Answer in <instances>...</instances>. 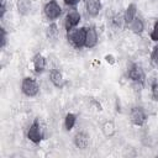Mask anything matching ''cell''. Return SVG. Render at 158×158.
<instances>
[{
	"label": "cell",
	"instance_id": "obj_6",
	"mask_svg": "<svg viewBox=\"0 0 158 158\" xmlns=\"http://www.w3.org/2000/svg\"><path fill=\"white\" fill-rule=\"evenodd\" d=\"M130 121L133 126L141 127L147 122V114L142 106H133L130 111Z\"/></svg>",
	"mask_w": 158,
	"mask_h": 158
},
{
	"label": "cell",
	"instance_id": "obj_20",
	"mask_svg": "<svg viewBox=\"0 0 158 158\" xmlns=\"http://www.w3.org/2000/svg\"><path fill=\"white\" fill-rule=\"evenodd\" d=\"M7 46V32L4 27H0V47L4 49Z\"/></svg>",
	"mask_w": 158,
	"mask_h": 158
},
{
	"label": "cell",
	"instance_id": "obj_24",
	"mask_svg": "<svg viewBox=\"0 0 158 158\" xmlns=\"http://www.w3.org/2000/svg\"><path fill=\"white\" fill-rule=\"evenodd\" d=\"M6 2L7 0H0V19L2 20L6 11H7V6H6Z\"/></svg>",
	"mask_w": 158,
	"mask_h": 158
},
{
	"label": "cell",
	"instance_id": "obj_22",
	"mask_svg": "<svg viewBox=\"0 0 158 158\" xmlns=\"http://www.w3.org/2000/svg\"><path fill=\"white\" fill-rule=\"evenodd\" d=\"M149 37L153 42H157L158 43V20L154 21L153 23V27H152V31L149 33Z\"/></svg>",
	"mask_w": 158,
	"mask_h": 158
},
{
	"label": "cell",
	"instance_id": "obj_10",
	"mask_svg": "<svg viewBox=\"0 0 158 158\" xmlns=\"http://www.w3.org/2000/svg\"><path fill=\"white\" fill-rule=\"evenodd\" d=\"M32 64H33V72L35 74L40 75L42 74L44 70H46V67H47V60H46V57L41 53H36L32 58Z\"/></svg>",
	"mask_w": 158,
	"mask_h": 158
},
{
	"label": "cell",
	"instance_id": "obj_17",
	"mask_svg": "<svg viewBox=\"0 0 158 158\" xmlns=\"http://www.w3.org/2000/svg\"><path fill=\"white\" fill-rule=\"evenodd\" d=\"M77 123V115L73 114V112H68L65 116H64V128L65 131H70L73 130V127L75 126Z\"/></svg>",
	"mask_w": 158,
	"mask_h": 158
},
{
	"label": "cell",
	"instance_id": "obj_14",
	"mask_svg": "<svg viewBox=\"0 0 158 158\" xmlns=\"http://www.w3.org/2000/svg\"><path fill=\"white\" fill-rule=\"evenodd\" d=\"M16 7H17V12L21 16H27L32 9V1L31 0H16Z\"/></svg>",
	"mask_w": 158,
	"mask_h": 158
},
{
	"label": "cell",
	"instance_id": "obj_13",
	"mask_svg": "<svg viewBox=\"0 0 158 158\" xmlns=\"http://www.w3.org/2000/svg\"><path fill=\"white\" fill-rule=\"evenodd\" d=\"M136 16H137V5L135 2H131V4H128V6L126 7V10L123 12L125 27H128V25L135 20Z\"/></svg>",
	"mask_w": 158,
	"mask_h": 158
},
{
	"label": "cell",
	"instance_id": "obj_2",
	"mask_svg": "<svg viewBox=\"0 0 158 158\" xmlns=\"http://www.w3.org/2000/svg\"><path fill=\"white\" fill-rule=\"evenodd\" d=\"M21 93L27 98H35L40 93V85L32 77H25L21 80Z\"/></svg>",
	"mask_w": 158,
	"mask_h": 158
},
{
	"label": "cell",
	"instance_id": "obj_21",
	"mask_svg": "<svg viewBox=\"0 0 158 158\" xmlns=\"http://www.w3.org/2000/svg\"><path fill=\"white\" fill-rule=\"evenodd\" d=\"M151 95L154 101H158V79H154L151 84Z\"/></svg>",
	"mask_w": 158,
	"mask_h": 158
},
{
	"label": "cell",
	"instance_id": "obj_15",
	"mask_svg": "<svg viewBox=\"0 0 158 158\" xmlns=\"http://www.w3.org/2000/svg\"><path fill=\"white\" fill-rule=\"evenodd\" d=\"M128 28L131 30L132 33H135V35H141V33L144 31V21H143L141 17L136 16L135 20L128 25Z\"/></svg>",
	"mask_w": 158,
	"mask_h": 158
},
{
	"label": "cell",
	"instance_id": "obj_7",
	"mask_svg": "<svg viewBox=\"0 0 158 158\" xmlns=\"http://www.w3.org/2000/svg\"><path fill=\"white\" fill-rule=\"evenodd\" d=\"M80 21H81V15H80V12L78 10L73 9L70 11H68L67 15H65V17H64V23H63L65 31L68 32V31L78 27V25L80 23Z\"/></svg>",
	"mask_w": 158,
	"mask_h": 158
},
{
	"label": "cell",
	"instance_id": "obj_5",
	"mask_svg": "<svg viewBox=\"0 0 158 158\" xmlns=\"http://www.w3.org/2000/svg\"><path fill=\"white\" fill-rule=\"evenodd\" d=\"M43 14L49 21H54L62 15V6L57 0H49L43 6Z\"/></svg>",
	"mask_w": 158,
	"mask_h": 158
},
{
	"label": "cell",
	"instance_id": "obj_11",
	"mask_svg": "<svg viewBox=\"0 0 158 158\" xmlns=\"http://www.w3.org/2000/svg\"><path fill=\"white\" fill-rule=\"evenodd\" d=\"M99 42V36H98V31L94 26H89L86 27V38H85V48L91 49L94 48Z\"/></svg>",
	"mask_w": 158,
	"mask_h": 158
},
{
	"label": "cell",
	"instance_id": "obj_4",
	"mask_svg": "<svg viewBox=\"0 0 158 158\" xmlns=\"http://www.w3.org/2000/svg\"><path fill=\"white\" fill-rule=\"evenodd\" d=\"M127 77L131 79V81L133 84H139V85H144L146 81V73L143 70V68L137 64V63H131L128 69H127Z\"/></svg>",
	"mask_w": 158,
	"mask_h": 158
},
{
	"label": "cell",
	"instance_id": "obj_16",
	"mask_svg": "<svg viewBox=\"0 0 158 158\" xmlns=\"http://www.w3.org/2000/svg\"><path fill=\"white\" fill-rule=\"evenodd\" d=\"M101 131H102V135H104L106 138L114 137L115 133H116V126H115L114 121H111V120L105 121V122L102 123V126H101Z\"/></svg>",
	"mask_w": 158,
	"mask_h": 158
},
{
	"label": "cell",
	"instance_id": "obj_12",
	"mask_svg": "<svg viewBox=\"0 0 158 158\" xmlns=\"http://www.w3.org/2000/svg\"><path fill=\"white\" fill-rule=\"evenodd\" d=\"M101 9H102L101 0H86L85 10L90 17H96L100 14Z\"/></svg>",
	"mask_w": 158,
	"mask_h": 158
},
{
	"label": "cell",
	"instance_id": "obj_8",
	"mask_svg": "<svg viewBox=\"0 0 158 158\" xmlns=\"http://www.w3.org/2000/svg\"><path fill=\"white\" fill-rule=\"evenodd\" d=\"M73 142L78 149H86L90 144V136L85 131H79L74 135Z\"/></svg>",
	"mask_w": 158,
	"mask_h": 158
},
{
	"label": "cell",
	"instance_id": "obj_18",
	"mask_svg": "<svg viewBox=\"0 0 158 158\" xmlns=\"http://www.w3.org/2000/svg\"><path fill=\"white\" fill-rule=\"evenodd\" d=\"M112 25L115 27H123L125 26V19H123V14H116L112 17Z\"/></svg>",
	"mask_w": 158,
	"mask_h": 158
},
{
	"label": "cell",
	"instance_id": "obj_1",
	"mask_svg": "<svg viewBox=\"0 0 158 158\" xmlns=\"http://www.w3.org/2000/svg\"><path fill=\"white\" fill-rule=\"evenodd\" d=\"M85 38H86V27H75L67 32L68 42L75 49H81L83 47H85Z\"/></svg>",
	"mask_w": 158,
	"mask_h": 158
},
{
	"label": "cell",
	"instance_id": "obj_3",
	"mask_svg": "<svg viewBox=\"0 0 158 158\" xmlns=\"http://www.w3.org/2000/svg\"><path fill=\"white\" fill-rule=\"evenodd\" d=\"M27 138L30 142H32L33 144H40L43 138H44V133H43V130L41 127V123L40 121L36 118L31 125L30 127L27 128V133H26Z\"/></svg>",
	"mask_w": 158,
	"mask_h": 158
},
{
	"label": "cell",
	"instance_id": "obj_19",
	"mask_svg": "<svg viewBox=\"0 0 158 158\" xmlns=\"http://www.w3.org/2000/svg\"><path fill=\"white\" fill-rule=\"evenodd\" d=\"M57 35H58V27L52 21V23H49V26L47 27V37L48 38H56Z\"/></svg>",
	"mask_w": 158,
	"mask_h": 158
},
{
	"label": "cell",
	"instance_id": "obj_23",
	"mask_svg": "<svg viewBox=\"0 0 158 158\" xmlns=\"http://www.w3.org/2000/svg\"><path fill=\"white\" fill-rule=\"evenodd\" d=\"M151 62L153 65L158 67V43L153 47V49L151 52Z\"/></svg>",
	"mask_w": 158,
	"mask_h": 158
},
{
	"label": "cell",
	"instance_id": "obj_9",
	"mask_svg": "<svg viewBox=\"0 0 158 158\" xmlns=\"http://www.w3.org/2000/svg\"><path fill=\"white\" fill-rule=\"evenodd\" d=\"M49 81L53 84V86H56L58 89H63L65 86V84H67L62 72L59 69H57V68H52L49 70Z\"/></svg>",
	"mask_w": 158,
	"mask_h": 158
},
{
	"label": "cell",
	"instance_id": "obj_25",
	"mask_svg": "<svg viewBox=\"0 0 158 158\" xmlns=\"http://www.w3.org/2000/svg\"><path fill=\"white\" fill-rule=\"evenodd\" d=\"M63 1H64V4H65L67 6H72V7H73V6H77L80 0H63Z\"/></svg>",
	"mask_w": 158,
	"mask_h": 158
}]
</instances>
